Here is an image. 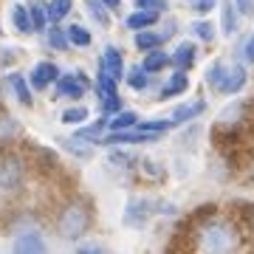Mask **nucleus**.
<instances>
[{"mask_svg":"<svg viewBox=\"0 0 254 254\" xmlns=\"http://www.w3.org/2000/svg\"><path fill=\"white\" fill-rule=\"evenodd\" d=\"M192 252L195 254H240L243 252V229L232 215L209 212L192 229Z\"/></svg>","mask_w":254,"mask_h":254,"instance_id":"nucleus-1","label":"nucleus"},{"mask_svg":"<svg viewBox=\"0 0 254 254\" xmlns=\"http://www.w3.org/2000/svg\"><path fill=\"white\" fill-rule=\"evenodd\" d=\"M206 85L209 91L223 93V96H235L246 88L249 82V71H246L243 63H232V60H215V63L206 68Z\"/></svg>","mask_w":254,"mask_h":254,"instance_id":"nucleus-2","label":"nucleus"},{"mask_svg":"<svg viewBox=\"0 0 254 254\" xmlns=\"http://www.w3.org/2000/svg\"><path fill=\"white\" fill-rule=\"evenodd\" d=\"M91 229V206L82 198L68 200L60 215H57V232L65 237V240H79L85 232Z\"/></svg>","mask_w":254,"mask_h":254,"instance_id":"nucleus-3","label":"nucleus"},{"mask_svg":"<svg viewBox=\"0 0 254 254\" xmlns=\"http://www.w3.org/2000/svg\"><path fill=\"white\" fill-rule=\"evenodd\" d=\"M88 88L91 85H88V76L82 71H68L57 79V96H63V99H82L88 93Z\"/></svg>","mask_w":254,"mask_h":254,"instance_id":"nucleus-4","label":"nucleus"},{"mask_svg":"<svg viewBox=\"0 0 254 254\" xmlns=\"http://www.w3.org/2000/svg\"><path fill=\"white\" fill-rule=\"evenodd\" d=\"M155 215V200L150 198H130L127 200V209H125V223L133 229H141L147 220Z\"/></svg>","mask_w":254,"mask_h":254,"instance_id":"nucleus-5","label":"nucleus"},{"mask_svg":"<svg viewBox=\"0 0 254 254\" xmlns=\"http://www.w3.org/2000/svg\"><path fill=\"white\" fill-rule=\"evenodd\" d=\"M11 254H48V246H46V237L34 232V229H26L14 237L11 243Z\"/></svg>","mask_w":254,"mask_h":254,"instance_id":"nucleus-6","label":"nucleus"},{"mask_svg":"<svg viewBox=\"0 0 254 254\" xmlns=\"http://www.w3.org/2000/svg\"><path fill=\"white\" fill-rule=\"evenodd\" d=\"M23 161H20L17 155H6L3 164H0V187L3 190H20V184H23Z\"/></svg>","mask_w":254,"mask_h":254,"instance_id":"nucleus-7","label":"nucleus"},{"mask_svg":"<svg viewBox=\"0 0 254 254\" xmlns=\"http://www.w3.org/2000/svg\"><path fill=\"white\" fill-rule=\"evenodd\" d=\"M99 73H105V76H110V79H116V82L125 76V57H122V51H119L116 46H108L102 51Z\"/></svg>","mask_w":254,"mask_h":254,"instance_id":"nucleus-8","label":"nucleus"},{"mask_svg":"<svg viewBox=\"0 0 254 254\" xmlns=\"http://www.w3.org/2000/svg\"><path fill=\"white\" fill-rule=\"evenodd\" d=\"M60 79V68H57L54 63H37L34 68H31V73H28V82H31V88H37V91H43V88H48L51 82Z\"/></svg>","mask_w":254,"mask_h":254,"instance_id":"nucleus-9","label":"nucleus"},{"mask_svg":"<svg viewBox=\"0 0 254 254\" xmlns=\"http://www.w3.org/2000/svg\"><path fill=\"white\" fill-rule=\"evenodd\" d=\"M190 91V73L187 71H173L167 76V82L158 91V99H173V96H181V93Z\"/></svg>","mask_w":254,"mask_h":254,"instance_id":"nucleus-10","label":"nucleus"},{"mask_svg":"<svg viewBox=\"0 0 254 254\" xmlns=\"http://www.w3.org/2000/svg\"><path fill=\"white\" fill-rule=\"evenodd\" d=\"M170 60H173L175 71H190L192 65H195V60H198V46L184 40V43H178V46H175V51L170 54Z\"/></svg>","mask_w":254,"mask_h":254,"instance_id":"nucleus-11","label":"nucleus"},{"mask_svg":"<svg viewBox=\"0 0 254 254\" xmlns=\"http://www.w3.org/2000/svg\"><path fill=\"white\" fill-rule=\"evenodd\" d=\"M206 110V102L203 99H195V102H184V105H178V108L173 110V125H184V122H192V119H198L200 113Z\"/></svg>","mask_w":254,"mask_h":254,"instance_id":"nucleus-12","label":"nucleus"},{"mask_svg":"<svg viewBox=\"0 0 254 254\" xmlns=\"http://www.w3.org/2000/svg\"><path fill=\"white\" fill-rule=\"evenodd\" d=\"M220 26H223V34H235L237 28H240V11L232 0H223L220 3Z\"/></svg>","mask_w":254,"mask_h":254,"instance_id":"nucleus-13","label":"nucleus"},{"mask_svg":"<svg viewBox=\"0 0 254 254\" xmlns=\"http://www.w3.org/2000/svg\"><path fill=\"white\" fill-rule=\"evenodd\" d=\"M158 17H161V14H155V11H141V9H136L130 17L125 20V26L130 28V31H136V34H138V31H147L150 26H155V23H158Z\"/></svg>","mask_w":254,"mask_h":254,"instance_id":"nucleus-14","label":"nucleus"},{"mask_svg":"<svg viewBox=\"0 0 254 254\" xmlns=\"http://www.w3.org/2000/svg\"><path fill=\"white\" fill-rule=\"evenodd\" d=\"M20 136V122L11 113L0 110V144H11Z\"/></svg>","mask_w":254,"mask_h":254,"instance_id":"nucleus-15","label":"nucleus"},{"mask_svg":"<svg viewBox=\"0 0 254 254\" xmlns=\"http://www.w3.org/2000/svg\"><path fill=\"white\" fill-rule=\"evenodd\" d=\"M133 43H136V48H138V51H144V54H150V51H158V48H161L164 43H167V40L161 37V31H150V28H147V31H138Z\"/></svg>","mask_w":254,"mask_h":254,"instance_id":"nucleus-16","label":"nucleus"},{"mask_svg":"<svg viewBox=\"0 0 254 254\" xmlns=\"http://www.w3.org/2000/svg\"><path fill=\"white\" fill-rule=\"evenodd\" d=\"M133 127H138V116L133 113V110H122V113H116V116L108 119L110 133H125V130H133Z\"/></svg>","mask_w":254,"mask_h":254,"instance_id":"nucleus-17","label":"nucleus"},{"mask_svg":"<svg viewBox=\"0 0 254 254\" xmlns=\"http://www.w3.org/2000/svg\"><path fill=\"white\" fill-rule=\"evenodd\" d=\"M167 65H173V60H170V54H167V51H161V48H158V51L144 54V60H141V68H144L150 76H153V73H158V71H164Z\"/></svg>","mask_w":254,"mask_h":254,"instance_id":"nucleus-18","label":"nucleus"},{"mask_svg":"<svg viewBox=\"0 0 254 254\" xmlns=\"http://www.w3.org/2000/svg\"><path fill=\"white\" fill-rule=\"evenodd\" d=\"M6 82H9V88L14 91V96H17L20 105H31V91H28V79H26V76H20V73H11Z\"/></svg>","mask_w":254,"mask_h":254,"instance_id":"nucleus-19","label":"nucleus"},{"mask_svg":"<svg viewBox=\"0 0 254 254\" xmlns=\"http://www.w3.org/2000/svg\"><path fill=\"white\" fill-rule=\"evenodd\" d=\"M150 79H153V76H150L141 65H133V68L127 71V85H130L133 91H147V88H150Z\"/></svg>","mask_w":254,"mask_h":254,"instance_id":"nucleus-20","label":"nucleus"},{"mask_svg":"<svg viewBox=\"0 0 254 254\" xmlns=\"http://www.w3.org/2000/svg\"><path fill=\"white\" fill-rule=\"evenodd\" d=\"M190 34L200 43H215V26L209 23V20H195L190 26Z\"/></svg>","mask_w":254,"mask_h":254,"instance_id":"nucleus-21","label":"nucleus"},{"mask_svg":"<svg viewBox=\"0 0 254 254\" xmlns=\"http://www.w3.org/2000/svg\"><path fill=\"white\" fill-rule=\"evenodd\" d=\"M11 23H14V28H17L20 34L34 31V26H31V14H28L26 6H14V9H11Z\"/></svg>","mask_w":254,"mask_h":254,"instance_id":"nucleus-22","label":"nucleus"},{"mask_svg":"<svg viewBox=\"0 0 254 254\" xmlns=\"http://www.w3.org/2000/svg\"><path fill=\"white\" fill-rule=\"evenodd\" d=\"M71 0H51V3H46L48 9V20L51 23H60V20H65L68 14H71Z\"/></svg>","mask_w":254,"mask_h":254,"instance_id":"nucleus-23","label":"nucleus"},{"mask_svg":"<svg viewBox=\"0 0 254 254\" xmlns=\"http://www.w3.org/2000/svg\"><path fill=\"white\" fill-rule=\"evenodd\" d=\"M65 34H68V43L76 48H88L91 46V31L85 26H68L65 28Z\"/></svg>","mask_w":254,"mask_h":254,"instance_id":"nucleus-24","label":"nucleus"},{"mask_svg":"<svg viewBox=\"0 0 254 254\" xmlns=\"http://www.w3.org/2000/svg\"><path fill=\"white\" fill-rule=\"evenodd\" d=\"M28 14H31V26H34V31H43L48 23V9L46 3H31L28 6Z\"/></svg>","mask_w":254,"mask_h":254,"instance_id":"nucleus-25","label":"nucleus"},{"mask_svg":"<svg viewBox=\"0 0 254 254\" xmlns=\"http://www.w3.org/2000/svg\"><path fill=\"white\" fill-rule=\"evenodd\" d=\"M65 144V150H68V153H73L76 155V158H88V155H91V144H88V141H82V138H65L63 141Z\"/></svg>","mask_w":254,"mask_h":254,"instance_id":"nucleus-26","label":"nucleus"},{"mask_svg":"<svg viewBox=\"0 0 254 254\" xmlns=\"http://www.w3.org/2000/svg\"><path fill=\"white\" fill-rule=\"evenodd\" d=\"M110 164H113V167H119V170H133L138 161L130 153H119V150H113V153H110Z\"/></svg>","mask_w":254,"mask_h":254,"instance_id":"nucleus-27","label":"nucleus"},{"mask_svg":"<svg viewBox=\"0 0 254 254\" xmlns=\"http://www.w3.org/2000/svg\"><path fill=\"white\" fill-rule=\"evenodd\" d=\"M138 170L150 178V181H161L164 178V167H158L155 161H150V158H144V161H138Z\"/></svg>","mask_w":254,"mask_h":254,"instance_id":"nucleus-28","label":"nucleus"},{"mask_svg":"<svg viewBox=\"0 0 254 254\" xmlns=\"http://www.w3.org/2000/svg\"><path fill=\"white\" fill-rule=\"evenodd\" d=\"M48 46L57 48V51H65L71 43H68V34H65L63 28H51V31H48Z\"/></svg>","mask_w":254,"mask_h":254,"instance_id":"nucleus-29","label":"nucleus"},{"mask_svg":"<svg viewBox=\"0 0 254 254\" xmlns=\"http://www.w3.org/2000/svg\"><path fill=\"white\" fill-rule=\"evenodd\" d=\"M85 119H88V110L82 108V105H79V108H68V110L63 113V122H65V125H82Z\"/></svg>","mask_w":254,"mask_h":254,"instance_id":"nucleus-30","label":"nucleus"},{"mask_svg":"<svg viewBox=\"0 0 254 254\" xmlns=\"http://www.w3.org/2000/svg\"><path fill=\"white\" fill-rule=\"evenodd\" d=\"M187 6H190L195 14H209V11L218 6V0H187Z\"/></svg>","mask_w":254,"mask_h":254,"instance_id":"nucleus-31","label":"nucleus"},{"mask_svg":"<svg viewBox=\"0 0 254 254\" xmlns=\"http://www.w3.org/2000/svg\"><path fill=\"white\" fill-rule=\"evenodd\" d=\"M136 9L141 11H155V14H161L167 9V0H136Z\"/></svg>","mask_w":254,"mask_h":254,"instance_id":"nucleus-32","label":"nucleus"},{"mask_svg":"<svg viewBox=\"0 0 254 254\" xmlns=\"http://www.w3.org/2000/svg\"><path fill=\"white\" fill-rule=\"evenodd\" d=\"M88 6H91V14H93V20H99L102 26H108V9L102 6V0H91Z\"/></svg>","mask_w":254,"mask_h":254,"instance_id":"nucleus-33","label":"nucleus"},{"mask_svg":"<svg viewBox=\"0 0 254 254\" xmlns=\"http://www.w3.org/2000/svg\"><path fill=\"white\" fill-rule=\"evenodd\" d=\"M76 254H108V252L96 243H79L76 246Z\"/></svg>","mask_w":254,"mask_h":254,"instance_id":"nucleus-34","label":"nucleus"},{"mask_svg":"<svg viewBox=\"0 0 254 254\" xmlns=\"http://www.w3.org/2000/svg\"><path fill=\"white\" fill-rule=\"evenodd\" d=\"M243 60H246V63H252V65H254V31L249 34V40L243 43Z\"/></svg>","mask_w":254,"mask_h":254,"instance_id":"nucleus-35","label":"nucleus"},{"mask_svg":"<svg viewBox=\"0 0 254 254\" xmlns=\"http://www.w3.org/2000/svg\"><path fill=\"white\" fill-rule=\"evenodd\" d=\"M235 6L240 14H254V0H235Z\"/></svg>","mask_w":254,"mask_h":254,"instance_id":"nucleus-36","label":"nucleus"},{"mask_svg":"<svg viewBox=\"0 0 254 254\" xmlns=\"http://www.w3.org/2000/svg\"><path fill=\"white\" fill-rule=\"evenodd\" d=\"M102 6H105V9H119V6H122V0H102Z\"/></svg>","mask_w":254,"mask_h":254,"instance_id":"nucleus-37","label":"nucleus"}]
</instances>
